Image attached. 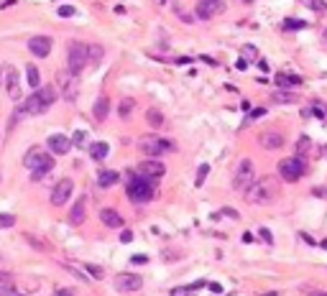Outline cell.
Masks as SVG:
<instances>
[{
  "instance_id": "1",
  "label": "cell",
  "mask_w": 327,
  "mask_h": 296,
  "mask_svg": "<svg viewBox=\"0 0 327 296\" xmlns=\"http://www.w3.org/2000/svg\"><path fill=\"white\" fill-rule=\"evenodd\" d=\"M243 194H245V202L250 204H271L279 197V182L276 176H263V179L250 184Z\"/></svg>"
},
{
  "instance_id": "2",
  "label": "cell",
  "mask_w": 327,
  "mask_h": 296,
  "mask_svg": "<svg viewBox=\"0 0 327 296\" xmlns=\"http://www.w3.org/2000/svg\"><path fill=\"white\" fill-rule=\"evenodd\" d=\"M23 166L31 171V179L39 182L54 169V156L46 153V151H41L39 146H34V148H28V153L23 156Z\"/></svg>"
},
{
  "instance_id": "3",
  "label": "cell",
  "mask_w": 327,
  "mask_h": 296,
  "mask_svg": "<svg viewBox=\"0 0 327 296\" xmlns=\"http://www.w3.org/2000/svg\"><path fill=\"white\" fill-rule=\"evenodd\" d=\"M125 194H128V199H130V202L143 204V202H148V199L154 197V182L143 179V176H130Z\"/></svg>"
},
{
  "instance_id": "4",
  "label": "cell",
  "mask_w": 327,
  "mask_h": 296,
  "mask_svg": "<svg viewBox=\"0 0 327 296\" xmlns=\"http://www.w3.org/2000/svg\"><path fill=\"white\" fill-rule=\"evenodd\" d=\"M307 174V164H304V158H299V156H291V158H284L279 164V176L284 182H299L302 176Z\"/></svg>"
},
{
  "instance_id": "5",
  "label": "cell",
  "mask_w": 327,
  "mask_h": 296,
  "mask_svg": "<svg viewBox=\"0 0 327 296\" xmlns=\"http://www.w3.org/2000/svg\"><path fill=\"white\" fill-rule=\"evenodd\" d=\"M138 148H141L148 158H156V156L166 153V151H174V143L171 141H164L161 136H143L138 141Z\"/></svg>"
},
{
  "instance_id": "6",
  "label": "cell",
  "mask_w": 327,
  "mask_h": 296,
  "mask_svg": "<svg viewBox=\"0 0 327 296\" xmlns=\"http://www.w3.org/2000/svg\"><path fill=\"white\" fill-rule=\"evenodd\" d=\"M256 182V171H253V161L250 158H243L235 169V176H233V189L235 191H245L250 184Z\"/></svg>"
},
{
  "instance_id": "7",
  "label": "cell",
  "mask_w": 327,
  "mask_h": 296,
  "mask_svg": "<svg viewBox=\"0 0 327 296\" xmlns=\"http://www.w3.org/2000/svg\"><path fill=\"white\" fill-rule=\"evenodd\" d=\"M56 82H59V92H62L64 100L74 102L77 100V92H80V74H74V72H59L56 74Z\"/></svg>"
},
{
  "instance_id": "8",
  "label": "cell",
  "mask_w": 327,
  "mask_h": 296,
  "mask_svg": "<svg viewBox=\"0 0 327 296\" xmlns=\"http://www.w3.org/2000/svg\"><path fill=\"white\" fill-rule=\"evenodd\" d=\"M67 64H69V72H74V74H80L87 67V43H82V41H72L69 43Z\"/></svg>"
},
{
  "instance_id": "9",
  "label": "cell",
  "mask_w": 327,
  "mask_h": 296,
  "mask_svg": "<svg viewBox=\"0 0 327 296\" xmlns=\"http://www.w3.org/2000/svg\"><path fill=\"white\" fill-rule=\"evenodd\" d=\"M225 10V0H197V18L210 21Z\"/></svg>"
},
{
  "instance_id": "10",
  "label": "cell",
  "mask_w": 327,
  "mask_h": 296,
  "mask_svg": "<svg viewBox=\"0 0 327 296\" xmlns=\"http://www.w3.org/2000/svg\"><path fill=\"white\" fill-rule=\"evenodd\" d=\"M141 286H143V278L138 273H121V276H115V289L121 294H133V291H138Z\"/></svg>"
},
{
  "instance_id": "11",
  "label": "cell",
  "mask_w": 327,
  "mask_h": 296,
  "mask_svg": "<svg viewBox=\"0 0 327 296\" xmlns=\"http://www.w3.org/2000/svg\"><path fill=\"white\" fill-rule=\"evenodd\" d=\"M72 191H74V182L72 179H62L54 189H51V204L54 207H64L72 197Z\"/></svg>"
},
{
  "instance_id": "12",
  "label": "cell",
  "mask_w": 327,
  "mask_h": 296,
  "mask_svg": "<svg viewBox=\"0 0 327 296\" xmlns=\"http://www.w3.org/2000/svg\"><path fill=\"white\" fill-rule=\"evenodd\" d=\"M164 164L161 161H156V158H148V161H143V164L138 166V176H143V179H148V182H159L161 176H164Z\"/></svg>"
},
{
  "instance_id": "13",
  "label": "cell",
  "mask_w": 327,
  "mask_h": 296,
  "mask_svg": "<svg viewBox=\"0 0 327 296\" xmlns=\"http://www.w3.org/2000/svg\"><path fill=\"white\" fill-rule=\"evenodd\" d=\"M3 79H5V92L10 100L21 97V79H18V69L16 67H5L3 69Z\"/></svg>"
},
{
  "instance_id": "14",
  "label": "cell",
  "mask_w": 327,
  "mask_h": 296,
  "mask_svg": "<svg viewBox=\"0 0 327 296\" xmlns=\"http://www.w3.org/2000/svg\"><path fill=\"white\" fill-rule=\"evenodd\" d=\"M51 38L49 36H34L31 41H28V51H31L34 56H39V59H43V56H49L51 54Z\"/></svg>"
},
{
  "instance_id": "15",
  "label": "cell",
  "mask_w": 327,
  "mask_h": 296,
  "mask_svg": "<svg viewBox=\"0 0 327 296\" xmlns=\"http://www.w3.org/2000/svg\"><path fill=\"white\" fill-rule=\"evenodd\" d=\"M258 143L266 148V151H279V148H284V136L276 130H266L258 136Z\"/></svg>"
},
{
  "instance_id": "16",
  "label": "cell",
  "mask_w": 327,
  "mask_h": 296,
  "mask_svg": "<svg viewBox=\"0 0 327 296\" xmlns=\"http://www.w3.org/2000/svg\"><path fill=\"white\" fill-rule=\"evenodd\" d=\"M46 146L51 148V153H56V156H64V153L72 151V141L67 136H62V133H54V136H49Z\"/></svg>"
},
{
  "instance_id": "17",
  "label": "cell",
  "mask_w": 327,
  "mask_h": 296,
  "mask_svg": "<svg viewBox=\"0 0 327 296\" xmlns=\"http://www.w3.org/2000/svg\"><path fill=\"white\" fill-rule=\"evenodd\" d=\"M100 220L105 222L108 227H113V230L123 227V215L118 210H113V207H102V210H100Z\"/></svg>"
},
{
  "instance_id": "18",
  "label": "cell",
  "mask_w": 327,
  "mask_h": 296,
  "mask_svg": "<svg viewBox=\"0 0 327 296\" xmlns=\"http://www.w3.org/2000/svg\"><path fill=\"white\" fill-rule=\"evenodd\" d=\"M299 84H302V77H296V74H286V72L276 74V87L279 90H291V87H299Z\"/></svg>"
},
{
  "instance_id": "19",
  "label": "cell",
  "mask_w": 327,
  "mask_h": 296,
  "mask_svg": "<svg viewBox=\"0 0 327 296\" xmlns=\"http://www.w3.org/2000/svg\"><path fill=\"white\" fill-rule=\"evenodd\" d=\"M39 92V97H41V105H43V110H49L54 102H56V97H59V92H56V87H51V84H46V87H41V90H36Z\"/></svg>"
},
{
  "instance_id": "20",
  "label": "cell",
  "mask_w": 327,
  "mask_h": 296,
  "mask_svg": "<svg viewBox=\"0 0 327 296\" xmlns=\"http://www.w3.org/2000/svg\"><path fill=\"white\" fill-rule=\"evenodd\" d=\"M23 112H26V115H39V112H46V110H43V105H41L39 92H34L31 97H28V100L23 102Z\"/></svg>"
},
{
  "instance_id": "21",
  "label": "cell",
  "mask_w": 327,
  "mask_h": 296,
  "mask_svg": "<svg viewBox=\"0 0 327 296\" xmlns=\"http://www.w3.org/2000/svg\"><path fill=\"white\" fill-rule=\"evenodd\" d=\"M102 56H105V49H102L100 43H90V46H87V64L97 67L102 62Z\"/></svg>"
},
{
  "instance_id": "22",
  "label": "cell",
  "mask_w": 327,
  "mask_h": 296,
  "mask_svg": "<svg viewBox=\"0 0 327 296\" xmlns=\"http://www.w3.org/2000/svg\"><path fill=\"white\" fill-rule=\"evenodd\" d=\"M118 179H121V176H118L115 171H110V169H102V171H100V176H97V184H100L102 189H108V186H113Z\"/></svg>"
},
{
  "instance_id": "23",
  "label": "cell",
  "mask_w": 327,
  "mask_h": 296,
  "mask_svg": "<svg viewBox=\"0 0 327 296\" xmlns=\"http://www.w3.org/2000/svg\"><path fill=\"white\" fill-rule=\"evenodd\" d=\"M108 153H110V146H108V143H92V146H90V156H92L95 161H105Z\"/></svg>"
},
{
  "instance_id": "24",
  "label": "cell",
  "mask_w": 327,
  "mask_h": 296,
  "mask_svg": "<svg viewBox=\"0 0 327 296\" xmlns=\"http://www.w3.org/2000/svg\"><path fill=\"white\" fill-rule=\"evenodd\" d=\"M108 112H110V100L108 97H100L95 102V117H97V120H105Z\"/></svg>"
},
{
  "instance_id": "25",
  "label": "cell",
  "mask_w": 327,
  "mask_h": 296,
  "mask_svg": "<svg viewBox=\"0 0 327 296\" xmlns=\"http://www.w3.org/2000/svg\"><path fill=\"white\" fill-rule=\"evenodd\" d=\"M84 199H77V202H74V207H72V215H69V220L74 222V225H80V222L84 220Z\"/></svg>"
},
{
  "instance_id": "26",
  "label": "cell",
  "mask_w": 327,
  "mask_h": 296,
  "mask_svg": "<svg viewBox=\"0 0 327 296\" xmlns=\"http://www.w3.org/2000/svg\"><path fill=\"white\" fill-rule=\"evenodd\" d=\"M146 120L151 123L154 128H161V125H164V112H161V110H156V108H151V110L146 112Z\"/></svg>"
},
{
  "instance_id": "27",
  "label": "cell",
  "mask_w": 327,
  "mask_h": 296,
  "mask_svg": "<svg viewBox=\"0 0 327 296\" xmlns=\"http://www.w3.org/2000/svg\"><path fill=\"white\" fill-rule=\"evenodd\" d=\"M26 79H28V87H41V82H39V69L34 64L26 67Z\"/></svg>"
},
{
  "instance_id": "28",
  "label": "cell",
  "mask_w": 327,
  "mask_h": 296,
  "mask_svg": "<svg viewBox=\"0 0 327 296\" xmlns=\"http://www.w3.org/2000/svg\"><path fill=\"white\" fill-rule=\"evenodd\" d=\"M133 105H136V102H133L130 97H125V100L121 102V108H118V115H121V117H130V112H133Z\"/></svg>"
},
{
  "instance_id": "29",
  "label": "cell",
  "mask_w": 327,
  "mask_h": 296,
  "mask_svg": "<svg viewBox=\"0 0 327 296\" xmlns=\"http://www.w3.org/2000/svg\"><path fill=\"white\" fill-rule=\"evenodd\" d=\"M302 3H304L309 10H315V13H325V10H327V3H325V0H302Z\"/></svg>"
},
{
  "instance_id": "30",
  "label": "cell",
  "mask_w": 327,
  "mask_h": 296,
  "mask_svg": "<svg viewBox=\"0 0 327 296\" xmlns=\"http://www.w3.org/2000/svg\"><path fill=\"white\" fill-rule=\"evenodd\" d=\"M23 238H26V243H28V245H34L36 250H49V243H43V240H39V238H34V235H31V232H26V235H23Z\"/></svg>"
},
{
  "instance_id": "31",
  "label": "cell",
  "mask_w": 327,
  "mask_h": 296,
  "mask_svg": "<svg viewBox=\"0 0 327 296\" xmlns=\"http://www.w3.org/2000/svg\"><path fill=\"white\" fill-rule=\"evenodd\" d=\"M307 23L299 21V18H286L284 21V31H299V28H304Z\"/></svg>"
},
{
  "instance_id": "32",
  "label": "cell",
  "mask_w": 327,
  "mask_h": 296,
  "mask_svg": "<svg viewBox=\"0 0 327 296\" xmlns=\"http://www.w3.org/2000/svg\"><path fill=\"white\" fill-rule=\"evenodd\" d=\"M274 102H296V95L294 92H281V90H276L274 92Z\"/></svg>"
},
{
  "instance_id": "33",
  "label": "cell",
  "mask_w": 327,
  "mask_h": 296,
  "mask_svg": "<svg viewBox=\"0 0 327 296\" xmlns=\"http://www.w3.org/2000/svg\"><path fill=\"white\" fill-rule=\"evenodd\" d=\"M309 146H312V143H309V138H307V136H302V138H299V148H296V156L304 158V156L309 153Z\"/></svg>"
},
{
  "instance_id": "34",
  "label": "cell",
  "mask_w": 327,
  "mask_h": 296,
  "mask_svg": "<svg viewBox=\"0 0 327 296\" xmlns=\"http://www.w3.org/2000/svg\"><path fill=\"white\" fill-rule=\"evenodd\" d=\"M16 227V217L13 215H0V230H10Z\"/></svg>"
},
{
  "instance_id": "35",
  "label": "cell",
  "mask_w": 327,
  "mask_h": 296,
  "mask_svg": "<svg viewBox=\"0 0 327 296\" xmlns=\"http://www.w3.org/2000/svg\"><path fill=\"white\" fill-rule=\"evenodd\" d=\"M84 271H90V276H92V278H97V281H100L102 276H105V271H102L100 265H92V263H87V265H84Z\"/></svg>"
},
{
  "instance_id": "36",
  "label": "cell",
  "mask_w": 327,
  "mask_h": 296,
  "mask_svg": "<svg viewBox=\"0 0 327 296\" xmlns=\"http://www.w3.org/2000/svg\"><path fill=\"white\" fill-rule=\"evenodd\" d=\"M258 235H261V240H263L266 245H274V235H271L269 227H258Z\"/></svg>"
},
{
  "instance_id": "37",
  "label": "cell",
  "mask_w": 327,
  "mask_h": 296,
  "mask_svg": "<svg viewBox=\"0 0 327 296\" xmlns=\"http://www.w3.org/2000/svg\"><path fill=\"white\" fill-rule=\"evenodd\" d=\"M207 174H210V166H207V164H202V166H200V171H197V182H195L197 186H202V182L207 179Z\"/></svg>"
},
{
  "instance_id": "38",
  "label": "cell",
  "mask_w": 327,
  "mask_h": 296,
  "mask_svg": "<svg viewBox=\"0 0 327 296\" xmlns=\"http://www.w3.org/2000/svg\"><path fill=\"white\" fill-rule=\"evenodd\" d=\"M74 13H77V10H74L72 5H59V16H62V18H72Z\"/></svg>"
},
{
  "instance_id": "39",
  "label": "cell",
  "mask_w": 327,
  "mask_h": 296,
  "mask_svg": "<svg viewBox=\"0 0 327 296\" xmlns=\"http://www.w3.org/2000/svg\"><path fill=\"white\" fill-rule=\"evenodd\" d=\"M256 56H258L256 46H245V49H243V59H245V62H248V59H256Z\"/></svg>"
},
{
  "instance_id": "40",
  "label": "cell",
  "mask_w": 327,
  "mask_h": 296,
  "mask_svg": "<svg viewBox=\"0 0 327 296\" xmlns=\"http://www.w3.org/2000/svg\"><path fill=\"white\" fill-rule=\"evenodd\" d=\"M195 291H192V286H184V289H174L171 296H192Z\"/></svg>"
},
{
  "instance_id": "41",
  "label": "cell",
  "mask_w": 327,
  "mask_h": 296,
  "mask_svg": "<svg viewBox=\"0 0 327 296\" xmlns=\"http://www.w3.org/2000/svg\"><path fill=\"white\" fill-rule=\"evenodd\" d=\"M0 296H26V294H21V291H13V289H0Z\"/></svg>"
},
{
  "instance_id": "42",
  "label": "cell",
  "mask_w": 327,
  "mask_h": 296,
  "mask_svg": "<svg viewBox=\"0 0 327 296\" xmlns=\"http://www.w3.org/2000/svg\"><path fill=\"white\" fill-rule=\"evenodd\" d=\"M72 141H74V143H77V146H82V143L87 141V136H84V133H82V130H77V133H74V138H72Z\"/></svg>"
},
{
  "instance_id": "43",
  "label": "cell",
  "mask_w": 327,
  "mask_h": 296,
  "mask_svg": "<svg viewBox=\"0 0 327 296\" xmlns=\"http://www.w3.org/2000/svg\"><path fill=\"white\" fill-rule=\"evenodd\" d=\"M10 271V263L3 258V256H0V273H8Z\"/></svg>"
},
{
  "instance_id": "44",
  "label": "cell",
  "mask_w": 327,
  "mask_h": 296,
  "mask_svg": "<svg viewBox=\"0 0 327 296\" xmlns=\"http://www.w3.org/2000/svg\"><path fill=\"white\" fill-rule=\"evenodd\" d=\"M54 296H74V291H72V289H59Z\"/></svg>"
},
{
  "instance_id": "45",
  "label": "cell",
  "mask_w": 327,
  "mask_h": 296,
  "mask_svg": "<svg viewBox=\"0 0 327 296\" xmlns=\"http://www.w3.org/2000/svg\"><path fill=\"white\" fill-rule=\"evenodd\" d=\"M121 240H123V243H130V240H133V232H128V230L121 232Z\"/></svg>"
},
{
  "instance_id": "46",
  "label": "cell",
  "mask_w": 327,
  "mask_h": 296,
  "mask_svg": "<svg viewBox=\"0 0 327 296\" xmlns=\"http://www.w3.org/2000/svg\"><path fill=\"white\" fill-rule=\"evenodd\" d=\"M146 260H148L146 256H133V258H130V263H136V265H138V263H146Z\"/></svg>"
},
{
  "instance_id": "47",
  "label": "cell",
  "mask_w": 327,
  "mask_h": 296,
  "mask_svg": "<svg viewBox=\"0 0 327 296\" xmlns=\"http://www.w3.org/2000/svg\"><path fill=\"white\" fill-rule=\"evenodd\" d=\"M210 291H212V294H222V286H220V284H210Z\"/></svg>"
},
{
  "instance_id": "48",
  "label": "cell",
  "mask_w": 327,
  "mask_h": 296,
  "mask_svg": "<svg viewBox=\"0 0 327 296\" xmlns=\"http://www.w3.org/2000/svg\"><path fill=\"white\" fill-rule=\"evenodd\" d=\"M238 69H241V72L248 69V62H245V59H241V62H238Z\"/></svg>"
},
{
  "instance_id": "49",
  "label": "cell",
  "mask_w": 327,
  "mask_h": 296,
  "mask_svg": "<svg viewBox=\"0 0 327 296\" xmlns=\"http://www.w3.org/2000/svg\"><path fill=\"white\" fill-rule=\"evenodd\" d=\"M263 112H266V110H263V108H261V110H253V112H250V117H261V115H263Z\"/></svg>"
},
{
  "instance_id": "50",
  "label": "cell",
  "mask_w": 327,
  "mask_h": 296,
  "mask_svg": "<svg viewBox=\"0 0 327 296\" xmlns=\"http://www.w3.org/2000/svg\"><path fill=\"white\" fill-rule=\"evenodd\" d=\"M307 296H327V291H309Z\"/></svg>"
},
{
  "instance_id": "51",
  "label": "cell",
  "mask_w": 327,
  "mask_h": 296,
  "mask_svg": "<svg viewBox=\"0 0 327 296\" xmlns=\"http://www.w3.org/2000/svg\"><path fill=\"white\" fill-rule=\"evenodd\" d=\"M261 296H276V291H266V294H261Z\"/></svg>"
},
{
  "instance_id": "52",
  "label": "cell",
  "mask_w": 327,
  "mask_h": 296,
  "mask_svg": "<svg viewBox=\"0 0 327 296\" xmlns=\"http://www.w3.org/2000/svg\"><path fill=\"white\" fill-rule=\"evenodd\" d=\"M322 41L327 43V28H325V31H322Z\"/></svg>"
},
{
  "instance_id": "53",
  "label": "cell",
  "mask_w": 327,
  "mask_h": 296,
  "mask_svg": "<svg viewBox=\"0 0 327 296\" xmlns=\"http://www.w3.org/2000/svg\"><path fill=\"white\" fill-rule=\"evenodd\" d=\"M156 3H159V5H164V3H166V0H156Z\"/></svg>"
}]
</instances>
